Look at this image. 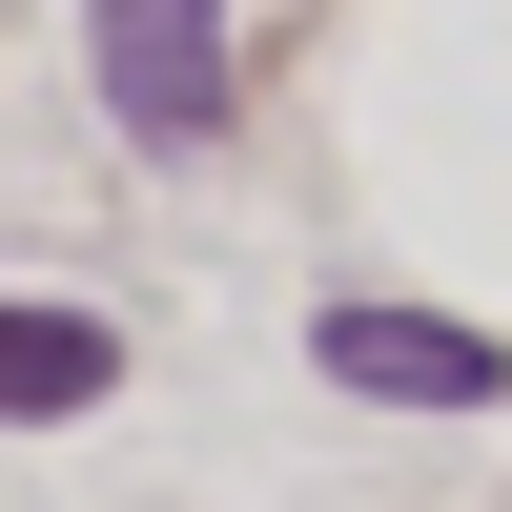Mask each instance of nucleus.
I'll use <instances>...</instances> for the list:
<instances>
[{
	"mask_svg": "<svg viewBox=\"0 0 512 512\" xmlns=\"http://www.w3.org/2000/svg\"><path fill=\"white\" fill-rule=\"evenodd\" d=\"M308 349H328V390H369V410H492L512 390V349L451 328V308H328Z\"/></svg>",
	"mask_w": 512,
	"mask_h": 512,
	"instance_id": "1",
	"label": "nucleus"
},
{
	"mask_svg": "<svg viewBox=\"0 0 512 512\" xmlns=\"http://www.w3.org/2000/svg\"><path fill=\"white\" fill-rule=\"evenodd\" d=\"M103 103L144 144H205L226 123V0H103Z\"/></svg>",
	"mask_w": 512,
	"mask_h": 512,
	"instance_id": "2",
	"label": "nucleus"
},
{
	"mask_svg": "<svg viewBox=\"0 0 512 512\" xmlns=\"http://www.w3.org/2000/svg\"><path fill=\"white\" fill-rule=\"evenodd\" d=\"M103 328H82V308H0V410H41V431H62V410H103Z\"/></svg>",
	"mask_w": 512,
	"mask_h": 512,
	"instance_id": "3",
	"label": "nucleus"
}]
</instances>
